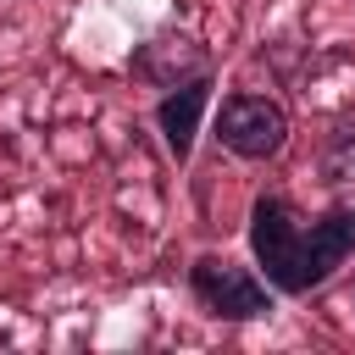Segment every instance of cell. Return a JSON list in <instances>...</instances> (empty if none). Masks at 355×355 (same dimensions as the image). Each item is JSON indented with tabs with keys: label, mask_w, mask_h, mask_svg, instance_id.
<instances>
[{
	"label": "cell",
	"mask_w": 355,
	"mask_h": 355,
	"mask_svg": "<svg viewBox=\"0 0 355 355\" xmlns=\"http://www.w3.org/2000/svg\"><path fill=\"white\" fill-rule=\"evenodd\" d=\"M250 255L277 300H305L355 255V205H333L305 222L283 194H261L250 205Z\"/></svg>",
	"instance_id": "cell-1"
},
{
	"label": "cell",
	"mask_w": 355,
	"mask_h": 355,
	"mask_svg": "<svg viewBox=\"0 0 355 355\" xmlns=\"http://www.w3.org/2000/svg\"><path fill=\"white\" fill-rule=\"evenodd\" d=\"M189 294L216 322H266L277 311V288L255 266H244L233 255H216V250L189 261Z\"/></svg>",
	"instance_id": "cell-2"
},
{
	"label": "cell",
	"mask_w": 355,
	"mask_h": 355,
	"mask_svg": "<svg viewBox=\"0 0 355 355\" xmlns=\"http://www.w3.org/2000/svg\"><path fill=\"white\" fill-rule=\"evenodd\" d=\"M211 133H216V144H222L227 155H239V161H272V155H283V144H288V111H283V100H272V94L233 89V94H222V105H216V116H211Z\"/></svg>",
	"instance_id": "cell-3"
},
{
	"label": "cell",
	"mask_w": 355,
	"mask_h": 355,
	"mask_svg": "<svg viewBox=\"0 0 355 355\" xmlns=\"http://www.w3.org/2000/svg\"><path fill=\"white\" fill-rule=\"evenodd\" d=\"M211 94H216V72H200V78H189V83H178V89H166L155 100V133H161V144H166V155L178 166H189V155H194Z\"/></svg>",
	"instance_id": "cell-4"
},
{
	"label": "cell",
	"mask_w": 355,
	"mask_h": 355,
	"mask_svg": "<svg viewBox=\"0 0 355 355\" xmlns=\"http://www.w3.org/2000/svg\"><path fill=\"white\" fill-rule=\"evenodd\" d=\"M128 67H133V78H144V83H155V89H178V83L211 72V55H205V44L189 39V33H155V39H144V44L133 50Z\"/></svg>",
	"instance_id": "cell-5"
}]
</instances>
